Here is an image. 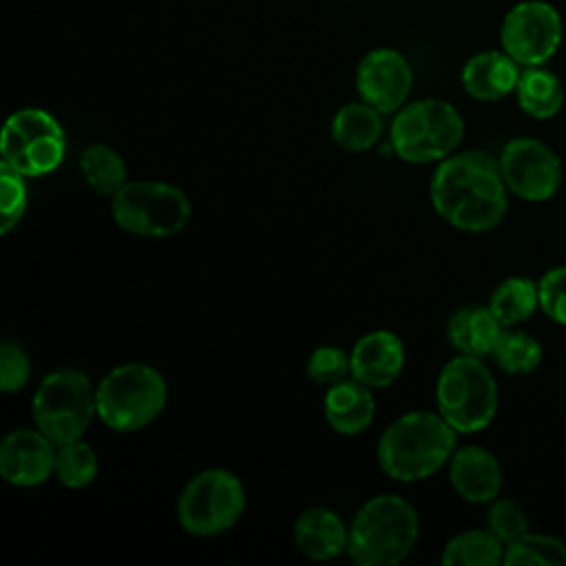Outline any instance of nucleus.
<instances>
[{
	"mask_svg": "<svg viewBox=\"0 0 566 566\" xmlns=\"http://www.w3.org/2000/svg\"><path fill=\"white\" fill-rule=\"evenodd\" d=\"M506 190L497 161L480 150L444 157L429 184L436 212L464 232L493 230L506 214Z\"/></svg>",
	"mask_w": 566,
	"mask_h": 566,
	"instance_id": "1",
	"label": "nucleus"
},
{
	"mask_svg": "<svg viewBox=\"0 0 566 566\" xmlns=\"http://www.w3.org/2000/svg\"><path fill=\"white\" fill-rule=\"evenodd\" d=\"M455 433L440 413H405L382 431L376 451L378 464L398 482L424 480L451 460Z\"/></svg>",
	"mask_w": 566,
	"mask_h": 566,
	"instance_id": "2",
	"label": "nucleus"
},
{
	"mask_svg": "<svg viewBox=\"0 0 566 566\" xmlns=\"http://www.w3.org/2000/svg\"><path fill=\"white\" fill-rule=\"evenodd\" d=\"M418 528V513L405 497L376 495L354 515L347 553L360 566H394L411 553Z\"/></svg>",
	"mask_w": 566,
	"mask_h": 566,
	"instance_id": "3",
	"label": "nucleus"
},
{
	"mask_svg": "<svg viewBox=\"0 0 566 566\" xmlns=\"http://www.w3.org/2000/svg\"><path fill=\"white\" fill-rule=\"evenodd\" d=\"M95 405L99 420L113 431H139L161 413L166 405V380L150 365H119L99 380Z\"/></svg>",
	"mask_w": 566,
	"mask_h": 566,
	"instance_id": "4",
	"label": "nucleus"
},
{
	"mask_svg": "<svg viewBox=\"0 0 566 566\" xmlns=\"http://www.w3.org/2000/svg\"><path fill=\"white\" fill-rule=\"evenodd\" d=\"M438 413L458 433L486 429L497 411V382L478 356L451 358L436 382Z\"/></svg>",
	"mask_w": 566,
	"mask_h": 566,
	"instance_id": "5",
	"label": "nucleus"
},
{
	"mask_svg": "<svg viewBox=\"0 0 566 566\" xmlns=\"http://www.w3.org/2000/svg\"><path fill=\"white\" fill-rule=\"evenodd\" d=\"M464 137L462 115L442 99H418L398 111L389 146L409 164L442 161Z\"/></svg>",
	"mask_w": 566,
	"mask_h": 566,
	"instance_id": "6",
	"label": "nucleus"
},
{
	"mask_svg": "<svg viewBox=\"0 0 566 566\" xmlns=\"http://www.w3.org/2000/svg\"><path fill=\"white\" fill-rule=\"evenodd\" d=\"M33 422L55 444L82 440L97 413L95 389L86 374L77 369H57L49 374L31 402Z\"/></svg>",
	"mask_w": 566,
	"mask_h": 566,
	"instance_id": "7",
	"label": "nucleus"
},
{
	"mask_svg": "<svg viewBox=\"0 0 566 566\" xmlns=\"http://www.w3.org/2000/svg\"><path fill=\"white\" fill-rule=\"evenodd\" d=\"M115 223L139 237H170L190 221V199L172 184L164 181H126L111 197Z\"/></svg>",
	"mask_w": 566,
	"mask_h": 566,
	"instance_id": "8",
	"label": "nucleus"
},
{
	"mask_svg": "<svg viewBox=\"0 0 566 566\" xmlns=\"http://www.w3.org/2000/svg\"><path fill=\"white\" fill-rule=\"evenodd\" d=\"M245 506L239 478L226 469L197 473L177 500L179 524L197 537H212L237 524Z\"/></svg>",
	"mask_w": 566,
	"mask_h": 566,
	"instance_id": "9",
	"label": "nucleus"
},
{
	"mask_svg": "<svg viewBox=\"0 0 566 566\" xmlns=\"http://www.w3.org/2000/svg\"><path fill=\"white\" fill-rule=\"evenodd\" d=\"M0 153L2 164H9L27 177H40L62 164L64 133L51 113L22 108L7 119Z\"/></svg>",
	"mask_w": 566,
	"mask_h": 566,
	"instance_id": "10",
	"label": "nucleus"
},
{
	"mask_svg": "<svg viewBox=\"0 0 566 566\" xmlns=\"http://www.w3.org/2000/svg\"><path fill=\"white\" fill-rule=\"evenodd\" d=\"M564 38L562 13L546 0L513 4L500 27V44L520 66L546 64Z\"/></svg>",
	"mask_w": 566,
	"mask_h": 566,
	"instance_id": "11",
	"label": "nucleus"
},
{
	"mask_svg": "<svg viewBox=\"0 0 566 566\" xmlns=\"http://www.w3.org/2000/svg\"><path fill=\"white\" fill-rule=\"evenodd\" d=\"M502 179L524 201H546L562 184V161L551 146L535 137L511 139L497 159Z\"/></svg>",
	"mask_w": 566,
	"mask_h": 566,
	"instance_id": "12",
	"label": "nucleus"
},
{
	"mask_svg": "<svg viewBox=\"0 0 566 566\" xmlns=\"http://www.w3.org/2000/svg\"><path fill=\"white\" fill-rule=\"evenodd\" d=\"M356 88L376 111H400L411 91V66L396 49H374L358 62Z\"/></svg>",
	"mask_w": 566,
	"mask_h": 566,
	"instance_id": "13",
	"label": "nucleus"
},
{
	"mask_svg": "<svg viewBox=\"0 0 566 566\" xmlns=\"http://www.w3.org/2000/svg\"><path fill=\"white\" fill-rule=\"evenodd\" d=\"M55 469L53 442L38 429H15L0 444V473L9 484L38 486Z\"/></svg>",
	"mask_w": 566,
	"mask_h": 566,
	"instance_id": "14",
	"label": "nucleus"
},
{
	"mask_svg": "<svg viewBox=\"0 0 566 566\" xmlns=\"http://www.w3.org/2000/svg\"><path fill=\"white\" fill-rule=\"evenodd\" d=\"M352 376L367 387H389L405 367V345L387 329L360 336L349 354Z\"/></svg>",
	"mask_w": 566,
	"mask_h": 566,
	"instance_id": "15",
	"label": "nucleus"
},
{
	"mask_svg": "<svg viewBox=\"0 0 566 566\" xmlns=\"http://www.w3.org/2000/svg\"><path fill=\"white\" fill-rule=\"evenodd\" d=\"M449 480L462 500L486 504L493 502L502 489V469L493 453L471 444L453 451Z\"/></svg>",
	"mask_w": 566,
	"mask_h": 566,
	"instance_id": "16",
	"label": "nucleus"
},
{
	"mask_svg": "<svg viewBox=\"0 0 566 566\" xmlns=\"http://www.w3.org/2000/svg\"><path fill=\"white\" fill-rule=\"evenodd\" d=\"M522 66L506 51H480L462 66L464 91L482 102H495L515 93Z\"/></svg>",
	"mask_w": 566,
	"mask_h": 566,
	"instance_id": "17",
	"label": "nucleus"
},
{
	"mask_svg": "<svg viewBox=\"0 0 566 566\" xmlns=\"http://www.w3.org/2000/svg\"><path fill=\"white\" fill-rule=\"evenodd\" d=\"M294 544L305 557L325 562L347 551L349 528L334 511L314 506L294 522Z\"/></svg>",
	"mask_w": 566,
	"mask_h": 566,
	"instance_id": "18",
	"label": "nucleus"
},
{
	"mask_svg": "<svg viewBox=\"0 0 566 566\" xmlns=\"http://www.w3.org/2000/svg\"><path fill=\"white\" fill-rule=\"evenodd\" d=\"M371 387L354 380H343L327 387L323 398V411L329 427L343 436L365 431L376 413V400Z\"/></svg>",
	"mask_w": 566,
	"mask_h": 566,
	"instance_id": "19",
	"label": "nucleus"
},
{
	"mask_svg": "<svg viewBox=\"0 0 566 566\" xmlns=\"http://www.w3.org/2000/svg\"><path fill=\"white\" fill-rule=\"evenodd\" d=\"M504 327L489 307L469 305L458 310L447 323L449 343L467 356L484 358L493 352Z\"/></svg>",
	"mask_w": 566,
	"mask_h": 566,
	"instance_id": "20",
	"label": "nucleus"
},
{
	"mask_svg": "<svg viewBox=\"0 0 566 566\" xmlns=\"http://www.w3.org/2000/svg\"><path fill=\"white\" fill-rule=\"evenodd\" d=\"M520 108L533 119H551L564 106L562 80L544 64L524 66L515 86Z\"/></svg>",
	"mask_w": 566,
	"mask_h": 566,
	"instance_id": "21",
	"label": "nucleus"
},
{
	"mask_svg": "<svg viewBox=\"0 0 566 566\" xmlns=\"http://www.w3.org/2000/svg\"><path fill=\"white\" fill-rule=\"evenodd\" d=\"M382 133L380 111L367 102H352L336 111L332 119V137L345 150H367Z\"/></svg>",
	"mask_w": 566,
	"mask_h": 566,
	"instance_id": "22",
	"label": "nucleus"
},
{
	"mask_svg": "<svg viewBox=\"0 0 566 566\" xmlns=\"http://www.w3.org/2000/svg\"><path fill=\"white\" fill-rule=\"evenodd\" d=\"M539 307L537 281L528 276H509L504 279L489 298V310L500 321V325L515 327L528 321Z\"/></svg>",
	"mask_w": 566,
	"mask_h": 566,
	"instance_id": "23",
	"label": "nucleus"
},
{
	"mask_svg": "<svg viewBox=\"0 0 566 566\" xmlns=\"http://www.w3.org/2000/svg\"><path fill=\"white\" fill-rule=\"evenodd\" d=\"M506 546L486 531H464L451 537L442 551V564L447 566H495L502 564Z\"/></svg>",
	"mask_w": 566,
	"mask_h": 566,
	"instance_id": "24",
	"label": "nucleus"
},
{
	"mask_svg": "<svg viewBox=\"0 0 566 566\" xmlns=\"http://www.w3.org/2000/svg\"><path fill=\"white\" fill-rule=\"evenodd\" d=\"M80 170L97 195L113 197L126 184V164L122 155L106 144L86 146L80 157Z\"/></svg>",
	"mask_w": 566,
	"mask_h": 566,
	"instance_id": "25",
	"label": "nucleus"
},
{
	"mask_svg": "<svg viewBox=\"0 0 566 566\" xmlns=\"http://www.w3.org/2000/svg\"><path fill=\"white\" fill-rule=\"evenodd\" d=\"M491 356L506 374H531L542 363L544 349L535 336L522 329H504Z\"/></svg>",
	"mask_w": 566,
	"mask_h": 566,
	"instance_id": "26",
	"label": "nucleus"
},
{
	"mask_svg": "<svg viewBox=\"0 0 566 566\" xmlns=\"http://www.w3.org/2000/svg\"><path fill=\"white\" fill-rule=\"evenodd\" d=\"M506 566H566V542L546 533H524L504 551Z\"/></svg>",
	"mask_w": 566,
	"mask_h": 566,
	"instance_id": "27",
	"label": "nucleus"
},
{
	"mask_svg": "<svg viewBox=\"0 0 566 566\" xmlns=\"http://www.w3.org/2000/svg\"><path fill=\"white\" fill-rule=\"evenodd\" d=\"M55 478L69 489H82L91 484L97 475V455L95 451L82 442L60 444L55 451Z\"/></svg>",
	"mask_w": 566,
	"mask_h": 566,
	"instance_id": "28",
	"label": "nucleus"
},
{
	"mask_svg": "<svg viewBox=\"0 0 566 566\" xmlns=\"http://www.w3.org/2000/svg\"><path fill=\"white\" fill-rule=\"evenodd\" d=\"M24 175L9 164L0 166V214H2V226L0 232L7 234L11 232L24 208H27V186H24Z\"/></svg>",
	"mask_w": 566,
	"mask_h": 566,
	"instance_id": "29",
	"label": "nucleus"
},
{
	"mask_svg": "<svg viewBox=\"0 0 566 566\" xmlns=\"http://www.w3.org/2000/svg\"><path fill=\"white\" fill-rule=\"evenodd\" d=\"M347 374H352V365L349 356L340 347H316L307 360V378L314 385L332 387L336 382L347 380Z\"/></svg>",
	"mask_w": 566,
	"mask_h": 566,
	"instance_id": "30",
	"label": "nucleus"
},
{
	"mask_svg": "<svg viewBox=\"0 0 566 566\" xmlns=\"http://www.w3.org/2000/svg\"><path fill=\"white\" fill-rule=\"evenodd\" d=\"M486 528L504 544L520 539L524 533H528V520L524 509L513 500H493L486 513Z\"/></svg>",
	"mask_w": 566,
	"mask_h": 566,
	"instance_id": "31",
	"label": "nucleus"
},
{
	"mask_svg": "<svg viewBox=\"0 0 566 566\" xmlns=\"http://www.w3.org/2000/svg\"><path fill=\"white\" fill-rule=\"evenodd\" d=\"M539 310L557 325H566V265L551 268L537 281Z\"/></svg>",
	"mask_w": 566,
	"mask_h": 566,
	"instance_id": "32",
	"label": "nucleus"
},
{
	"mask_svg": "<svg viewBox=\"0 0 566 566\" xmlns=\"http://www.w3.org/2000/svg\"><path fill=\"white\" fill-rule=\"evenodd\" d=\"M31 376V363L27 352L13 343L2 340L0 345V387L7 394H13L27 385Z\"/></svg>",
	"mask_w": 566,
	"mask_h": 566,
	"instance_id": "33",
	"label": "nucleus"
},
{
	"mask_svg": "<svg viewBox=\"0 0 566 566\" xmlns=\"http://www.w3.org/2000/svg\"><path fill=\"white\" fill-rule=\"evenodd\" d=\"M564 396H566V389H564Z\"/></svg>",
	"mask_w": 566,
	"mask_h": 566,
	"instance_id": "34",
	"label": "nucleus"
}]
</instances>
